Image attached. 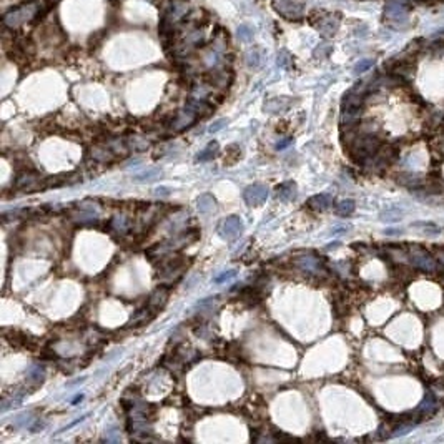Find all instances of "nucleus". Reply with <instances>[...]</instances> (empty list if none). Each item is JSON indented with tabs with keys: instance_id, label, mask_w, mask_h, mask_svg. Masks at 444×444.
<instances>
[{
	"instance_id": "nucleus-1",
	"label": "nucleus",
	"mask_w": 444,
	"mask_h": 444,
	"mask_svg": "<svg viewBox=\"0 0 444 444\" xmlns=\"http://www.w3.org/2000/svg\"><path fill=\"white\" fill-rule=\"evenodd\" d=\"M38 14H40V3L27 2V3H22V5L12 8V10H8L7 14H3L2 22L8 28H17V27H20V25L33 20Z\"/></svg>"
},
{
	"instance_id": "nucleus-2",
	"label": "nucleus",
	"mask_w": 444,
	"mask_h": 444,
	"mask_svg": "<svg viewBox=\"0 0 444 444\" xmlns=\"http://www.w3.org/2000/svg\"><path fill=\"white\" fill-rule=\"evenodd\" d=\"M311 20H313L314 27H316L321 33H324V35H331V33H335L336 28H338V17L326 14V12H314V15Z\"/></svg>"
},
{
	"instance_id": "nucleus-3",
	"label": "nucleus",
	"mask_w": 444,
	"mask_h": 444,
	"mask_svg": "<svg viewBox=\"0 0 444 444\" xmlns=\"http://www.w3.org/2000/svg\"><path fill=\"white\" fill-rule=\"evenodd\" d=\"M276 12H280L281 15L286 17V19H300L305 14V7L301 5L300 2H294V0H276L273 3Z\"/></svg>"
},
{
	"instance_id": "nucleus-4",
	"label": "nucleus",
	"mask_w": 444,
	"mask_h": 444,
	"mask_svg": "<svg viewBox=\"0 0 444 444\" xmlns=\"http://www.w3.org/2000/svg\"><path fill=\"white\" fill-rule=\"evenodd\" d=\"M220 235L223 238H226V240H233V238L240 236L241 232H243V223L241 220L238 218V216H230V218H226L223 223L220 225L218 228Z\"/></svg>"
},
{
	"instance_id": "nucleus-5",
	"label": "nucleus",
	"mask_w": 444,
	"mask_h": 444,
	"mask_svg": "<svg viewBox=\"0 0 444 444\" xmlns=\"http://www.w3.org/2000/svg\"><path fill=\"white\" fill-rule=\"evenodd\" d=\"M243 198H245V202L251 205V207H256V205H261L263 202H266L268 190H266V186H263V185H251L245 190Z\"/></svg>"
},
{
	"instance_id": "nucleus-6",
	"label": "nucleus",
	"mask_w": 444,
	"mask_h": 444,
	"mask_svg": "<svg viewBox=\"0 0 444 444\" xmlns=\"http://www.w3.org/2000/svg\"><path fill=\"white\" fill-rule=\"evenodd\" d=\"M42 178L37 177V175H32V173H24L22 177L17 178L15 182V188L17 190H22V191H27V193H30V191H37V190H42L44 188V185H42Z\"/></svg>"
},
{
	"instance_id": "nucleus-7",
	"label": "nucleus",
	"mask_w": 444,
	"mask_h": 444,
	"mask_svg": "<svg viewBox=\"0 0 444 444\" xmlns=\"http://www.w3.org/2000/svg\"><path fill=\"white\" fill-rule=\"evenodd\" d=\"M413 264L416 268H422L426 271H434L436 270V261H434L431 256L422 250H416L413 251Z\"/></svg>"
},
{
	"instance_id": "nucleus-8",
	"label": "nucleus",
	"mask_w": 444,
	"mask_h": 444,
	"mask_svg": "<svg viewBox=\"0 0 444 444\" xmlns=\"http://www.w3.org/2000/svg\"><path fill=\"white\" fill-rule=\"evenodd\" d=\"M195 118H196V112H193V110H191L190 106H186L185 110L178 112L177 117L173 118L172 127L175 128V130H183V128L190 127L191 123L195 122Z\"/></svg>"
},
{
	"instance_id": "nucleus-9",
	"label": "nucleus",
	"mask_w": 444,
	"mask_h": 444,
	"mask_svg": "<svg viewBox=\"0 0 444 444\" xmlns=\"http://www.w3.org/2000/svg\"><path fill=\"white\" fill-rule=\"evenodd\" d=\"M438 404H436V399H434V396L431 394V392H428V394L424 396V399H422V403L419 404V408H418V414L419 416H431L434 411H436Z\"/></svg>"
},
{
	"instance_id": "nucleus-10",
	"label": "nucleus",
	"mask_w": 444,
	"mask_h": 444,
	"mask_svg": "<svg viewBox=\"0 0 444 444\" xmlns=\"http://www.w3.org/2000/svg\"><path fill=\"white\" fill-rule=\"evenodd\" d=\"M331 202H333V198H331L330 195L321 193V195H314L313 198H310L308 205H310L311 208H313V210L323 211V210H326V208H330Z\"/></svg>"
},
{
	"instance_id": "nucleus-11",
	"label": "nucleus",
	"mask_w": 444,
	"mask_h": 444,
	"mask_svg": "<svg viewBox=\"0 0 444 444\" xmlns=\"http://www.w3.org/2000/svg\"><path fill=\"white\" fill-rule=\"evenodd\" d=\"M276 195H278V198L281 200H293L294 196H296V185H294L293 182H286V183H281L280 186H276Z\"/></svg>"
},
{
	"instance_id": "nucleus-12",
	"label": "nucleus",
	"mask_w": 444,
	"mask_h": 444,
	"mask_svg": "<svg viewBox=\"0 0 444 444\" xmlns=\"http://www.w3.org/2000/svg\"><path fill=\"white\" fill-rule=\"evenodd\" d=\"M413 228H418V230H421L422 233H426V235H439L443 232L441 230V226H438L436 223H431V221H414V223L411 225Z\"/></svg>"
},
{
	"instance_id": "nucleus-13",
	"label": "nucleus",
	"mask_w": 444,
	"mask_h": 444,
	"mask_svg": "<svg viewBox=\"0 0 444 444\" xmlns=\"http://www.w3.org/2000/svg\"><path fill=\"white\" fill-rule=\"evenodd\" d=\"M161 175H163V172H161V170L150 168V170H147V172H143V173L135 175L133 180L138 182V183H142V182H153V180H157V178H160Z\"/></svg>"
},
{
	"instance_id": "nucleus-14",
	"label": "nucleus",
	"mask_w": 444,
	"mask_h": 444,
	"mask_svg": "<svg viewBox=\"0 0 444 444\" xmlns=\"http://www.w3.org/2000/svg\"><path fill=\"white\" fill-rule=\"evenodd\" d=\"M354 208H356V205H354L353 200H343V202L336 205L335 211L338 216H349L354 211Z\"/></svg>"
},
{
	"instance_id": "nucleus-15",
	"label": "nucleus",
	"mask_w": 444,
	"mask_h": 444,
	"mask_svg": "<svg viewBox=\"0 0 444 444\" xmlns=\"http://www.w3.org/2000/svg\"><path fill=\"white\" fill-rule=\"evenodd\" d=\"M198 210L200 213H210L215 210V200L210 195H202L198 198Z\"/></svg>"
},
{
	"instance_id": "nucleus-16",
	"label": "nucleus",
	"mask_w": 444,
	"mask_h": 444,
	"mask_svg": "<svg viewBox=\"0 0 444 444\" xmlns=\"http://www.w3.org/2000/svg\"><path fill=\"white\" fill-rule=\"evenodd\" d=\"M165 301H166V291L165 289H158L155 294H152L150 303H148V305H150L152 310H160L161 306L165 305Z\"/></svg>"
},
{
	"instance_id": "nucleus-17",
	"label": "nucleus",
	"mask_w": 444,
	"mask_h": 444,
	"mask_svg": "<svg viewBox=\"0 0 444 444\" xmlns=\"http://www.w3.org/2000/svg\"><path fill=\"white\" fill-rule=\"evenodd\" d=\"M216 153H218V143L216 142H211L210 145H208L205 150L198 155V160L200 161H208L211 160L213 157H216Z\"/></svg>"
},
{
	"instance_id": "nucleus-18",
	"label": "nucleus",
	"mask_w": 444,
	"mask_h": 444,
	"mask_svg": "<svg viewBox=\"0 0 444 444\" xmlns=\"http://www.w3.org/2000/svg\"><path fill=\"white\" fill-rule=\"evenodd\" d=\"M246 63L251 68H258L260 63H261V53H260V49H253L246 53Z\"/></svg>"
},
{
	"instance_id": "nucleus-19",
	"label": "nucleus",
	"mask_w": 444,
	"mask_h": 444,
	"mask_svg": "<svg viewBox=\"0 0 444 444\" xmlns=\"http://www.w3.org/2000/svg\"><path fill=\"white\" fill-rule=\"evenodd\" d=\"M283 102H286V98H273V100H270L266 104V110L268 112H271V113L280 112V110L286 108V106L283 105Z\"/></svg>"
},
{
	"instance_id": "nucleus-20",
	"label": "nucleus",
	"mask_w": 444,
	"mask_h": 444,
	"mask_svg": "<svg viewBox=\"0 0 444 444\" xmlns=\"http://www.w3.org/2000/svg\"><path fill=\"white\" fill-rule=\"evenodd\" d=\"M411 7L414 5H421V7H436L444 3V0H409Z\"/></svg>"
},
{
	"instance_id": "nucleus-21",
	"label": "nucleus",
	"mask_w": 444,
	"mask_h": 444,
	"mask_svg": "<svg viewBox=\"0 0 444 444\" xmlns=\"http://www.w3.org/2000/svg\"><path fill=\"white\" fill-rule=\"evenodd\" d=\"M373 67V60H361V62H358L356 65H354V75H360V74H363V72H368L369 68Z\"/></svg>"
},
{
	"instance_id": "nucleus-22",
	"label": "nucleus",
	"mask_w": 444,
	"mask_h": 444,
	"mask_svg": "<svg viewBox=\"0 0 444 444\" xmlns=\"http://www.w3.org/2000/svg\"><path fill=\"white\" fill-rule=\"evenodd\" d=\"M251 35H253V30H251L250 27H246V25H241V27L238 28V37H240V40H250Z\"/></svg>"
},
{
	"instance_id": "nucleus-23",
	"label": "nucleus",
	"mask_w": 444,
	"mask_h": 444,
	"mask_svg": "<svg viewBox=\"0 0 444 444\" xmlns=\"http://www.w3.org/2000/svg\"><path fill=\"white\" fill-rule=\"evenodd\" d=\"M92 155L95 157L97 160H102V161H106V160L112 158V153H110L108 150H93Z\"/></svg>"
},
{
	"instance_id": "nucleus-24",
	"label": "nucleus",
	"mask_w": 444,
	"mask_h": 444,
	"mask_svg": "<svg viewBox=\"0 0 444 444\" xmlns=\"http://www.w3.org/2000/svg\"><path fill=\"white\" fill-rule=\"evenodd\" d=\"M113 228L117 230V232H125L127 230V220L122 218V216H117V218L113 220Z\"/></svg>"
},
{
	"instance_id": "nucleus-25",
	"label": "nucleus",
	"mask_w": 444,
	"mask_h": 444,
	"mask_svg": "<svg viewBox=\"0 0 444 444\" xmlns=\"http://www.w3.org/2000/svg\"><path fill=\"white\" fill-rule=\"evenodd\" d=\"M278 65L285 67V68L289 65V57H288V53H286V52H280V55H278Z\"/></svg>"
},
{
	"instance_id": "nucleus-26",
	"label": "nucleus",
	"mask_w": 444,
	"mask_h": 444,
	"mask_svg": "<svg viewBox=\"0 0 444 444\" xmlns=\"http://www.w3.org/2000/svg\"><path fill=\"white\" fill-rule=\"evenodd\" d=\"M225 125H226V120H218V122H215V123H213V125L210 127V131H211V133H216V131L221 130V128H223Z\"/></svg>"
},
{
	"instance_id": "nucleus-27",
	"label": "nucleus",
	"mask_w": 444,
	"mask_h": 444,
	"mask_svg": "<svg viewBox=\"0 0 444 444\" xmlns=\"http://www.w3.org/2000/svg\"><path fill=\"white\" fill-rule=\"evenodd\" d=\"M155 193L158 196H168L170 195V188H165V186H160V188L155 190Z\"/></svg>"
},
{
	"instance_id": "nucleus-28",
	"label": "nucleus",
	"mask_w": 444,
	"mask_h": 444,
	"mask_svg": "<svg viewBox=\"0 0 444 444\" xmlns=\"http://www.w3.org/2000/svg\"><path fill=\"white\" fill-rule=\"evenodd\" d=\"M232 276H235V271L225 273V275H223V276H220V278H216V281H223V280H228V278H232Z\"/></svg>"
},
{
	"instance_id": "nucleus-29",
	"label": "nucleus",
	"mask_w": 444,
	"mask_h": 444,
	"mask_svg": "<svg viewBox=\"0 0 444 444\" xmlns=\"http://www.w3.org/2000/svg\"><path fill=\"white\" fill-rule=\"evenodd\" d=\"M289 143H291V138H288V140H285V142L278 143V145H276V148H278V150H281V148H285L286 145H289Z\"/></svg>"
},
{
	"instance_id": "nucleus-30",
	"label": "nucleus",
	"mask_w": 444,
	"mask_h": 444,
	"mask_svg": "<svg viewBox=\"0 0 444 444\" xmlns=\"http://www.w3.org/2000/svg\"><path fill=\"white\" fill-rule=\"evenodd\" d=\"M361 2H368V0H361Z\"/></svg>"
}]
</instances>
